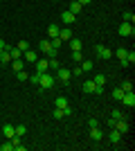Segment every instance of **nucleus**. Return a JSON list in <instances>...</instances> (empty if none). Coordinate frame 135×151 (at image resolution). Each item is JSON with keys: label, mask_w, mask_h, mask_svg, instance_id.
<instances>
[{"label": "nucleus", "mask_w": 135, "mask_h": 151, "mask_svg": "<svg viewBox=\"0 0 135 151\" xmlns=\"http://www.w3.org/2000/svg\"><path fill=\"white\" fill-rule=\"evenodd\" d=\"M122 90H124V93H131V90H133V81H131V79H126V81L122 83Z\"/></svg>", "instance_id": "cd10ccee"}, {"label": "nucleus", "mask_w": 135, "mask_h": 151, "mask_svg": "<svg viewBox=\"0 0 135 151\" xmlns=\"http://www.w3.org/2000/svg\"><path fill=\"white\" fill-rule=\"evenodd\" d=\"M84 75V70H81V65H77V68L72 70V77H81Z\"/></svg>", "instance_id": "ea45409f"}, {"label": "nucleus", "mask_w": 135, "mask_h": 151, "mask_svg": "<svg viewBox=\"0 0 135 151\" xmlns=\"http://www.w3.org/2000/svg\"><path fill=\"white\" fill-rule=\"evenodd\" d=\"M72 36H74V34H72L70 27H63V29H59V38H61V41H70Z\"/></svg>", "instance_id": "ddd939ff"}, {"label": "nucleus", "mask_w": 135, "mask_h": 151, "mask_svg": "<svg viewBox=\"0 0 135 151\" xmlns=\"http://www.w3.org/2000/svg\"><path fill=\"white\" fill-rule=\"evenodd\" d=\"M14 133L23 138V135H25V133H27V126H14Z\"/></svg>", "instance_id": "c756f323"}, {"label": "nucleus", "mask_w": 135, "mask_h": 151, "mask_svg": "<svg viewBox=\"0 0 135 151\" xmlns=\"http://www.w3.org/2000/svg\"><path fill=\"white\" fill-rule=\"evenodd\" d=\"M47 36H50V38H56V36H59V25H54V23H52V25L47 27Z\"/></svg>", "instance_id": "4be33fe9"}, {"label": "nucleus", "mask_w": 135, "mask_h": 151, "mask_svg": "<svg viewBox=\"0 0 135 151\" xmlns=\"http://www.w3.org/2000/svg\"><path fill=\"white\" fill-rule=\"evenodd\" d=\"M16 79H18V81H29V75H27V72H25V68L16 72Z\"/></svg>", "instance_id": "b1692460"}, {"label": "nucleus", "mask_w": 135, "mask_h": 151, "mask_svg": "<svg viewBox=\"0 0 135 151\" xmlns=\"http://www.w3.org/2000/svg\"><path fill=\"white\" fill-rule=\"evenodd\" d=\"M81 70H84V72H90V70H92V61H81Z\"/></svg>", "instance_id": "473e14b6"}, {"label": "nucleus", "mask_w": 135, "mask_h": 151, "mask_svg": "<svg viewBox=\"0 0 135 151\" xmlns=\"http://www.w3.org/2000/svg\"><path fill=\"white\" fill-rule=\"evenodd\" d=\"M119 36H135V27L131 23H122L119 25Z\"/></svg>", "instance_id": "39448f33"}, {"label": "nucleus", "mask_w": 135, "mask_h": 151, "mask_svg": "<svg viewBox=\"0 0 135 151\" xmlns=\"http://www.w3.org/2000/svg\"><path fill=\"white\" fill-rule=\"evenodd\" d=\"M81 90H84V93H95V95H101V93H104V88H101V86H97V83L92 81V79H88V81H84V86H81Z\"/></svg>", "instance_id": "f03ea898"}, {"label": "nucleus", "mask_w": 135, "mask_h": 151, "mask_svg": "<svg viewBox=\"0 0 135 151\" xmlns=\"http://www.w3.org/2000/svg\"><path fill=\"white\" fill-rule=\"evenodd\" d=\"M81 9H84V5H79L77 0H72V2H70V7H68V12H72L74 16H79V14H81Z\"/></svg>", "instance_id": "2eb2a0df"}, {"label": "nucleus", "mask_w": 135, "mask_h": 151, "mask_svg": "<svg viewBox=\"0 0 135 151\" xmlns=\"http://www.w3.org/2000/svg\"><path fill=\"white\" fill-rule=\"evenodd\" d=\"M113 129H117V131H119V133L124 135V133H126V131L131 129V124H129V122H126V120L122 117V120H117V122H115V126H113Z\"/></svg>", "instance_id": "423d86ee"}, {"label": "nucleus", "mask_w": 135, "mask_h": 151, "mask_svg": "<svg viewBox=\"0 0 135 151\" xmlns=\"http://www.w3.org/2000/svg\"><path fill=\"white\" fill-rule=\"evenodd\" d=\"M68 43H70L72 52H79V50H81V41H79V38H74V36H72L70 41H68Z\"/></svg>", "instance_id": "aec40b11"}, {"label": "nucleus", "mask_w": 135, "mask_h": 151, "mask_svg": "<svg viewBox=\"0 0 135 151\" xmlns=\"http://www.w3.org/2000/svg\"><path fill=\"white\" fill-rule=\"evenodd\" d=\"M77 2H79V5H88L90 0H77Z\"/></svg>", "instance_id": "79ce46f5"}, {"label": "nucleus", "mask_w": 135, "mask_h": 151, "mask_svg": "<svg viewBox=\"0 0 135 151\" xmlns=\"http://www.w3.org/2000/svg\"><path fill=\"white\" fill-rule=\"evenodd\" d=\"M54 104H56V108H68V106H70V104H68V97H63V95H61V97H56V101H54Z\"/></svg>", "instance_id": "412c9836"}, {"label": "nucleus", "mask_w": 135, "mask_h": 151, "mask_svg": "<svg viewBox=\"0 0 135 151\" xmlns=\"http://www.w3.org/2000/svg\"><path fill=\"white\" fill-rule=\"evenodd\" d=\"M126 54H129L126 47H117V50L113 52V57H117V59H126Z\"/></svg>", "instance_id": "5701e85b"}, {"label": "nucleus", "mask_w": 135, "mask_h": 151, "mask_svg": "<svg viewBox=\"0 0 135 151\" xmlns=\"http://www.w3.org/2000/svg\"><path fill=\"white\" fill-rule=\"evenodd\" d=\"M7 63H11V54L7 50H2L0 52V65H7Z\"/></svg>", "instance_id": "a211bd4d"}, {"label": "nucleus", "mask_w": 135, "mask_h": 151, "mask_svg": "<svg viewBox=\"0 0 135 151\" xmlns=\"http://www.w3.org/2000/svg\"><path fill=\"white\" fill-rule=\"evenodd\" d=\"M2 133H5V138H7V140H11L14 135H16V133H14V126H11V124H5V126H2Z\"/></svg>", "instance_id": "6ab92c4d"}, {"label": "nucleus", "mask_w": 135, "mask_h": 151, "mask_svg": "<svg viewBox=\"0 0 135 151\" xmlns=\"http://www.w3.org/2000/svg\"><path fill=\"white\" fill-rule=\"evenodd\" d=\"M50 47H52L50 38H43V41L39 43V54H41V52H43V54H47V52H50Z\"/></svg>", "instance_id": "4468645a"}, {"label": "nucleus", "mask_w": 135, "mask_h": 151, "mask_svg": "<svg viewBox=\"0 0 135 151\" xmlns=\"http://www.w3.org/2000/svg\"><path fill=\"white\" fill-rule=\"evenodd\" d=\"M2 50H9V45L5 43V38H0V52H2Z\"/></svg>", "instance_id": "a19ab883"}, {"label": "nucleus", "mask_w": 135, "mask_h": 151, "mask_svg": "<svg viewBox=\"0 0 135 151\" xmlns=\"http://www.w3.org/2000/svg\"><path fill=\"white\" fill-rule=\"evenodd\" d=\"M16 47H18L20 52H25V50H29V43H27V41H20V43L16 45Z\"/></svg>", "instance_id": "f704fd0d"}, {"label": "nucleus", "mask_w": 135, "mask_h": 151, "mask_svg": "<svg viewBox=\"0 0 135 151\" xmlns=\"http://www.w3.org/2000/svg\"><path fill=\"white\" fill-rule=\"evenodd\" d=\"M90 138L95 140V142H99V140L104 138V133H101V129H99V126H90Z\"/></svg>", "instance_id": "f8f14e48"}, {"label": "nucleus", "mask_w": 135, "mask_h": 151, "mask_svg": "<svg viewBox=\"0 0 135 151\" xmlns=\"http://www.w3.org/2000/svg\"><path fill=\"white\" fill-rule=\"evenodd\" d=\"M41 75H43V72H34V75L29 77V81H32L34 86H39V81H41Z\"/></svg>", "instance_id": "2f4dec72"}, {"label": "nucleus", "mask_w": 135, "mask_h": 151, "mask_svg": "<svg viewBox=\"0 0 135 151\" xmlns=\"http://www.w3.org/2000/svg\"><path fill=\"white\" fill-rule=\"evenodd\" d=\"M0 2H2V0H0Z\"/></svg>", "instance_id": "37998d69"}, {"label": "nucleus", "mask_w": 135, "mask_h": 151, "mask_svg": "<svg viewBox=\"0 0 135 151\" xmlns=\"http://www.w3.org/2000/svg\"><path fill=\"white\" fill-rule=\"evenodd\" d=\"M23 59H25L27 63H36V59H39V52H34V50H25V52H23Z\"/></svg>", "instance_id": "1a4fd4ad"}, {"label": "nucleus", "mask_w": 135, "mask_h": 151, "mask_svg": "<svg viewBox=\"0 0 135 151\" xmlns=\"http://www.w3.org/2000/svg\"><path fill=\"white\" fill-rule=\"evenodd\" d=\"M72 61H74V63H81V61H84V54H81V50H79V52H72Z\"/></svg>", "instance_id": "7c9ffc66"}, {"label": "nucleus", "mask_w": 135, "mask_h": 151, "mask_svg": "<svg viewBox=\"0 0 135 151\" xmlns=\"http://www.w3.org/2000/svg\"><path fill=\"white\" fill-rule=\"evenodd\" d=\"M95 54H97L99 59H110V57H113V50L104 47V45H95Z\"/></svg>", "instance_id": "20e7f679"}, {"label": "nucleus", "mask_w": 135, "mask_h": 151, "mask_svg": "<svg viewBox=\"0 0 135 151\" xmlns=\"http://www.w3.org/2000/svg\"><path fill=\"white\" fill-rule=\"evenodd\" d=\"M11 149H14L11 140H9V142H5V145H0V151H11Z\"/></svg>", "instance_id": "c9c22d12"}, {"label": "nucleus", "mask_w": 135, "mask_h": 151, "mask_svg": "<svg viewBox=\"0 0 135 151\" xmlns=\"http://www.w3.org/2000/svg\"><path fill=\"white\" fill-rule=\"evenodd\" d=\"M54 83H56V77L50 75V72H43V75H41V81H39V88L41 90H50Z\"/></svg>", "instance_id": "f257e3e1"}, {"label": "nucleus", "mask_w": 135, "mask_h": 151, "mask_svg": "<svg viewBox=\"0 0 135 151\" xmlns=\"http://www.w3.org/2000/svg\"><path fill=\"white\" fill-rule=\"evenodd\" d=\"M23 65H25V63H23V59H11V68L16 70V72H18V70H23Z\"/></svg>", "instance_id": "393cba45"}, {"label": "nucleus", "mask_w": 135, "mask_h": 151, "mask_svg": "<svg viewBox=\"0 0 135 151\" xmlns=\"http://www.w3.org/2000/svg\"><path fill=\"white\" fill-rule=\"evenodd\" d=\"M92 81H95L97 86H101V88H104V83H106V77H104V75H95V79H92Z\"/></svg>", "instance_id": "c85d7f7f"}, {"label": "nucleus", "mask_w": 135, "mask_h": 151, "mask_svg": "<svg viewBox=\"0 0 135 151\" xmlns=\"http://www.w3.org/2000/svg\"><path fill=\"white\" fill-rule=\"evenodd\" d=\"M108 140H110V145H119V142H122V133L117 131V129H110Z\"/></svg>", "instance_id": "0eeeda50"}, {"label": "nucleus", "mask_w": 135, "mask_h": 151, "mask_svg": "<svg viewBox=\"0 0 135 151\" xmlns=\"http://www.w3.org/2000/svg\"><path fill=\"white\" fill-rule=\"evenodd\" d=\"M54 117H56V120H61V117H65L63 108H54Z\"/></svg>", "instance_id": "4c0bfd02"}, {"label": "nucleus", "mask_w": 135, "mask_h": 151, "mask_svg": "<svg viewBox=\"0 0 135 151\" xmlns=\"http://www.w3.org/2000/svg\"><path fill=\"white\" fill-rule=\"evenodd\" d=\"M47 63H50V70H59V61L56 59H47Z\"/></svg>", "instance_id": "e433bc0d"}, {"label": "nucleus", "mask_w": 135, "mask_h": 151, "mask_svg": "<svg viewBox=\"0 0 135 151\" xmlns=\"http://www.w3.org/2000/svg\"><path fill=\"white\" fill-rule=\"evenodd\" d=\"M122 117H124L122 111H113V115H110V120H108V126L113 129V126H115V122H117V120H122Z\"/></svg>", "instance_id": "dca6fc26"}, {"label": "nucleus", "mask_w": 135, "mask_h": 151, "mask_svg": "<svg viewBox=\"0 0 135 151\" xmlns=\"http://www.w3.org/2000/svg\"><path fill=\"white\" fill-rule=\"evenodd\" d=\"M56 79L63 83V86H68V83H70V79H72V70H68V68H59Z\"/></svg>", "instance_id": "7ed1b4c3"}, {"label": "nucleus", "mask_w": 135, "mask_h": 151, "mask_svg": "<svg viewBox=\"0 0 135 151\" xmlns=\"http://www.w3.org/2000/svg\"><path fill=\"white\" fill-rule=\"evenodd\" d=\"M122 101H124V106H129V108H133V106H135V95H133V90H131V93H124Z\"/></svg>", "instance_id": "9d476101"}, {"label": "nucleus", "mask_w": 135, "mask_h": 151, "mask_svg": "<svg viewBox=\"0 0 135 151\" xmlns=\"http://www.w3.org/2000/svg\"><path fill=\"white\" fill-rule=\"evenodd\" d=\"M113 97L122 101V97H124V90H122V88H115V90H113Z\"/></svg>", "instance_id": "72a5a7b5"}, {"label": "nucleus", "mask_w": 135, "mask_h": 151, "mask_svg": "<svg viewBox=\"0 0 135 151\" xmlns=\"http://www.w3.org/2000/svg\"><path fill=\"white\" fill-rule=\"evenodd\" d=\"M11 145H14V151H25V145L20 142V135H14V138H11Z\"/></svg>", "instance_id": "f3484780"}, {"label": "nucleus", "mask_w": 135, "mask_h": 151, "mask_svg": "<svg viewBox=\"0 0 135 151\" xmlns=\"http://www.w3.org/2000/svg\"><path fill=\"white\" fill-rule=\"evenodd\" d=\"M7 52L11 54V59H23V52H20L18 47H9V50H7Z\"/></svg>", "instance_id": "bb28decb"}, {"label": "nucleus", "mask_w": 135, "mask_h": 151, "mask_svg": "<svg viewBox=\"0 0 135 151\" xmlns=\"http://www.w3.org/2000/svg\"><path fill=\"white\" fill-rule=\"evenodd\" d=\"M126 61H129V65H133L135 63V52H129V54H126Z\"/></svg>", "instance_id": "58836bf2"}, {"label": "nucleus", "mask_w": 135, "mask_h": 151, "mask_svg": "<svg viewBox=\"0 0 135 151\" xmlns=\"http://www.w3.org/2000/svg\"><path fill=\"white\" fill-rule=\"evenodd\" d=\"M122 18H124V23H131V25H133V23H135V14L133 12H124Z\"/></svg>", "instance_id": "a878e982"}, {"label": "nucleus", "mask_w": 135, "mask_h": 151, "mask_svg": "<svg viewBox=\"0 0 135 151\" xmlns=\"http://www.w3.org/2000/svg\"><path fill=\"white\" fill-rule=\"evenodd\" d=\"M36 72H47L50 70V63H47V59H36Z\"/></svg>", "instance_id": "6e6552de"}, {"label": "nucleus", "mask_w": 135, "mask_h": 151, "mask_svg": "<svg viewBox=\"0 0 135 151\" xmlns=\"http://www.w3.org/2000/svg\"><path fill=\"white\" fill-rule=\"evenodd\" d=\"M61 20H63L65 25H72V23H77V16H74L72 12H63L61 14Z\"/></svg>", "instance_id": "9b49d317"}]
</instances>
